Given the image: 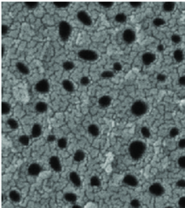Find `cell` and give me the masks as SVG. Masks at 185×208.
<instances>
[{
	"label": "cell",
	"mask_w": 185,
	"mask_h": 208,
	"mask_svg": "<svg viewBox=\"0 0 185 208\" xmlns=\"http://www.w3.org/2000/svg\"><path fill=\"white\" fill-rule=\"evenodd\" d=\"M178 165L181 169H185V155L179 157L178 160Z\"/></svg>",
	"instance_id": "74e56055"
},
{
	"label": "cell",
	"mask_w": 185,
	"mask_h": 208,
	"mask_svg": "<svg viewBox=\"0 0 185 208\" xmlns=\"http://www.w3.org/2000/svg\"><path fill=\"white\" fill-rule=\"evenodd\" d=\"M41 134H42V126H41L40 124L36 123V124H33V126L32 127V130H31L32 137L37 138V137H40Z\"/></svg>",
	"instance_id": "9a60e30c"
},
{
	"label": "cell",
	"mask_w": 185,
	"mask_h": 208,
	"mask_svg": "<svg viewBox=\"0 0 185 208\" xmlns=\"http://www.w3.org/2000/svg\"><path fill=\"white\" fill-rule=\"evenodd\" d=\"M178 205L179 208H185V196L180 197L178 201Z\"/></svg>",
	"instance_id": "7bdbcfd3"
},
{
	"label": "cell",
	"mask_w": 185,
	"mask_h": 208,
	"mask_svg": "<svg viewBox=\"0 0 185 208\" xmlns=\"http://www.w3.org/2000/svg\"><path fill=\"white\" fill-rule=\"evenodd\" d=\"M56 140H57V137H56L55 135H52V134H50L47 137V141L49 143H53Z\"/></svg>",
	"instance_id": "f907efd6"
},
{
	"label": "cell",
	"mask_w": 185,
	"mask_h": 208,
	"mask_svg": "<svg viewBox=\"0 0 185 208\" xmlns=\"http://www.w3.org/2000/svg\"><path fill=\"white\" fill-rule=\"evenodd\" d=\"M114 20L118 23H125L127 21V16L124 13H118L114 17Z\"/></svg>",
	"instance_id": "d4e9b609"
},
{
	"label": "cell",
	"mask_w": 185,
	"mask_h": 208,
	"mask_svg": "<svg viewBox=\"0 0 185 208\" xmlns=\"http://www.w3.org/2000/svg\"><path fill=\"white\" fill-rule=\"evenodd\" d=\"M178 147H179V149H185V138H182V139L179 140Z\"/></svg>",
	"instance_id": "681fc988"
},
{
	"label": "cell",
	"mask_w": 185,
	"mask_h": 208,
	"mask_svg": "<svg viewBox=\"0 0 185 208\" xmlns=\"http://www.w3.org/2000/svg\"><path fill=\"white\" fill-rule=\"evenodd\" d=\"M41 171H42V167L38 163H32L28 168V172L30 176H32V177L38 176Z\"/></svg>",
	"instance_id": "7c38bea8"
},
{
	"label": "cell",
	"mask_w": 185,
	"mask_h": 208,
	"mask_svg": "<svg viewBox=\"0 0 185 208\" xmlns=\"http://www.w3.org/2000/svg\"><path fill=\"white\" fill-rule=\"evenodd\" d=\"M72 33V27L66 21H62L59 24V36L61 40L66 42Z\"/></svg>",
	"instance_id": "3957f363"
},
{
	"label": "cell",
	"mask_w": 185,
	"mask_h": 208,
	"mask_svg": "<svg viewBox=\"0 0 185 208\" xmlns=\"http://www.w3.org/2000/svg\"><path fill=\"white\" fill-rule=\"evenodd\" d=\"M16 67L17 70L23 75H28L30 74V70H29L28 67L25 65L23 62H18L16 63Z\"/></svg>",
	"instance_id": "2e32d148"
},
{
	"label": "cell",
	"mask_w": 185,
	"mask_h": 208,
	"mask_svg": "<svg viewBox=\"0 0 185 208\" xmlns=\"http://www.w3.org/2000/svg\"><path fill=\"white\" fill-rule=\"evenodd\" d=\"M19 143L23 146H28L30 143V138L27 135H22L19 137Z\"/></svg>",
	"instance_id": "4dcf8cb0"
},
{
	"label": "cell",
	"mask_w": 185,
	"mask_h": 208,
	"mask_svg": "<svg viewBox=\"0 0 185 208\" xmlns=\"http://www.w3.org/2000/svg\"><path fill=\"white\" fill-rule=\"evenodd\" d=\"M62 85L63 89L66 91H68V92H72L73 90H75L74 84L72 83V81L69 80V79H64L62 82Z\"/></svg>",
	"instance_id": "ac0fdd59"
},
{
	"label": "cell",
	"mask_w": 185,
	"mask_h": 208,
	"mask_svg": "<svg viewBox=\"0 0 185 208\" xmlns=\"http://www.w3.org/2000/svg\"><path fill=\"white\" fill-rule=\"evenodd\" d=\"M113 76H114V74L112 71H103L101 74V77L103 79H111L113 78Z\"/></svg>",
	"instance_id": "e575fe53"
},
{
	"label": "cell",
	"mask_w": 185,
	"mask_h": 208,
	"mask_svg": "<svg viewBox=\"0 0 185 208\" xmlns=\"http://www.w3.org/2000/svg\"><path fill=\"white\" fill-rule=\"evenodd\" d=\"M155 60H156V56L154 53L145 52L142 56V62L145 66L151 65L153 62H155Z\"/></svg>",
	"instance_id": "8fae6325"
},
{
	"label": "cell",
	"mask_w": 185,
	"mask_h": 208,
	"mask_svg": "<svg viewBox=\"0 0 185 208\" xmlns=\"http://www.w3.org/2000/svg\"><path fill=\"white\" fill-rule=\"evenodd\" d=\"M131 206L132 208H139L141 206V202L138 199H133L131 200Z\"/></svg>",
	"instance_id": "ab89813d"
},
{
	"label": "cell",
	"mask_w": 185,
	"mask_h": 208,
	"mask_svg": "<svg viewBox=\"0 0 185 208\" xmlns=\"http://www.w3.org/2000/svg\"><path fill=\"white\" fill-rule=\"evenodd\" d=\"M50 85L47 79H41L35 84V90L40 94H46L50 91Z\"/></svg>",
	"instance_id": "8992f818"
},
{
	"label": "cell",
	"mask_w": 185,
	"mask_h": 208,
	"mask_svg": "<svg viewBox=\"0 0 185 208\" xmlns=\"http://www.w3.org/2000/svg\"><path fill=\"white\" fill-rule=\"evenodd\" d=\"M77 18L83 25L91 26L92 24V19L91 16L85 10H80L77 13Z\"/></svg>",
	"instance_id": "ba28073f"
},
{
	"label": "cell",
	"mask_w": 185,
	"mask_h": 208,
	"mask_svg": "<svg viewBox=\"0 0 185 208\" xmlns=\"http://www.w3.org/2000/svg\"><path fill=\"white\" fill-rule=\"evenodd\" d=\"M148 107L147 103L142 100H138L132 103L131 111L132 114L136 117H141L148 112Z\"/></svg>",
	"instance_id": "7a4b0ae2"
},
{
	"label": "cell",
	"mask_w": 185,
	"mask_h": 208,
	"mask_svg": "<svg viewBox=\"0 0 185 208\" xmlns=\"http://www.w3.org/2000/svg\"><path fill=\"white\" fill-rule=\"evenodd\" d=\"M74 63L72 62H70V61H67V62H64L62 63V68L64 70L66 71H71L72 69L74 68Z\"/></svg>",
	"instance_id": "f546056e"
},
{
	"label": "cell",
	"mask_w": 185,
	"mask_h": 208,
	"mask_svg": "<svg viewBox=\"0 0 185 208\" xmlns=\"http://www.w3.org/2000/svg\"><path fill=\"white\" fill-rule=\"evenodd\" d=\"M111 103H112V98L111 96H107V95L101 96L98 100V104L102 108H108L111 105Z\"/></svg>",
	"instance_id": "5bb4252c"
},
{
	"label": "cell",
	"mask_w": 185,
	"mask_h": 208,
	"mask_svg": "<svg viewBox=\"0 0 185 208\" xmlns=\"http://www.w3.org/2000/svg\"><path fill=\"white\" fill-rule=\"evenodd\" d=\"M156 79L159 82H165L166 80V75L164 74H157Z\"/></svg>",
	"instance_id": "f6af8a7d"
},
{
	"label": "cell",
	"mask_w": 185,
	"mask_h": 208,
	"mask_svg": "<svg viewBox=\"0 0 185 208\" xmlns=\"http://www.w3.org/2000/svg\"><path fill=\"white\" fill-rule=\"evenodd\" d=\"M9 33V27L5 24L2 25V34L6 35Z\"/></svg>",
	"instance_id": "c3c4849f"
},
{
	"label": "cell",
	"mask_w": 185,
	"mask_h": 208,
	"mask_svg": "<svg viewBox=\"0 0 185 208\" xmlns=\"http://www.w3.org/2000/svg\"><path fill=\"white\" fill-rule=\"evenodd\" d=\"M7 124H8V126H9L10 129H12V130H16V129L19 128V124H18V122L16 121L15 119H9L7 120Z\"/></svg>",
	"instance_id": "484cf974"
},
{
	"label": "cell",
	"mask_w": 185,
	"mask_h": 208,
	"mask_svg": "<svg viewBox=\"0 0 185 208\" xmlns=\"http://www.w3.org/2000/svg\"><path fill=\"white\" fill-rule=\"evenodd\" d=\"M90 183L92 187L101 186V180L98 176H92L90 179Z\"/></svg>",
	"instance_id": "f1b7e54d"
},
{
	"label": "cell",
	"mask_w": 185,
	"mask_h": 208,
	"mask_svg": "<svg viewBox=\"0 0 185 208\" xmlns=\"http://www.w3.org/2000/svg\"><path fill=\"white\" fill-rule=\"evenodd\" d=\"M78 56L83 61L86 62H96L99 58L98 54L92 50H81L78 53Z\"/></svg>",
	"instance_id": "277c9868"
},
{
	"label": "cell",
	"mask_w": 185,
	"mask_h": 208,
	"mask_svg": "<svg viewBox=\"0 0 185 208\" xmlns=\"http://www.w3.org/2000/svg\"><path fill=\"white\" fill-rule=\"evenodd\" d=\"M69 180L72 183L73 186L77 187V188H79L81 186V178L79 177V175L75 171H71L69 173Z\"/></svg>",
	"instance_id": "4fadbf2b"
},
{
	"label": "cell",
	"mask_w": 185,
	"mask_h": 208,
	"mask_svg": "<svg viewBox=\"0 0 185 208\" xmlns=\"http://www.w3.org/2000/svg\"><path fill=\"white\" fill-rule=\"evenodd\" d=\"M90 82H91V80H90V79H89V77H87V76H84V77H82V78L80 79V84H81L82 85L86 86V85L90 84Z\"/></svg>",
	"instance_id": "b9f144b4"
},
{
	"label": "cell",
	"mask_w": 185,
	"mask_h": 208,
	"mask_svg": "<svg viewBox=\"0 0 185 208\" xmlns=\"http://www.w3.org/2000/svg\"><path fill=\"white\" fill-rule=\"evenodd\" d=\"M64 200H66L67 202L68 203H72V204H74L77 200H78V197H77V195L74 194L72 192H68L64 195Z\"/></svg>",
	"instance_id": "603a6c76"
},
{
	"label": "cell",
	"mask_w": 185,
	"mask_h": 208,
	"mask_svg": "<svg viewBox=\"0 0 185 208\" xmlns=\"http://www.w3.org/2000/svg\"><path fill=\"white\" fill-rule=\"evenodd\" d=\"M3 53H4V47L2 46V56H3Z\"/></svg>",
	"instance_id": "9f6ffc18"
},
{
	"label": "cell",
	"mask_w": 185,
	"mask_h": 208,
	"mask_svg": "<svg viewBox=\"0 0 185 208\" xmlns=\"http://www.w3.org/2000/svg\"><path fill=\"white\" fill-rule=\"evenodd\" d=\"M57 146L61 149H66L68 146V139L66 137H61L57 140Z\"/></svg>",
	"instance_id": "4316f807"
},
{
	"label": "cell",
	"mask_w": 185,
	"mask_h": 208,
	"mask_svg": "<svg viewBox=\"0 0 185 208\" xmlns=\"http://www.w3.org/2000/svg\"><path fill=\"white\" fill-rule=\"evenodd\" d=\"M164 208H174L173 206H172V205H167V206H166V207Z\"/></svg>",
	"instance_id": "6f0895ef"
},
{
	"label": "cell",
	"mask_w": 185,
	"mask_h": 208,
	"mask_svg": "<svg viewBox=\"0 0 185 208\" xmlns=\"http://www.w3.org/2000/svg\"><path fill=\"white\" fill-rule=\"evenodd\" d=\"M178 135H179V130L177 127H173V128H172L171 130H170L169 136L171 137L174 138V137H178Z\"/></svg>",
	"instance_id": "8d00e7d4"
},
{
	"label": "cell",
	"mask_w": 185,
	"mask_h": 208,
	"mask_svg": "<svg viewBox=\"0 0 185 208\" xmlns=\"http://www.w3.org/2000/svg\"><path fill=\"white\" fill-rule=\"evenodd\" d=\"M146 149H147V146L145 143L142 141H133L129 146L128 151L132 160H138L144 155Z\"/></svg>",
	"instance_id": "6da1fadb"
},
{
	"label": "cell",
	"mask_w": 185,
	"mask_h": 208,
	"mask_svg": "<svg viewBox=\"0 0 185 208\" xmlns=\"http://www.w3.org/2000/svg\"><path fill=\"white\" fill-rule=\"evenodd\" d=\"M157 50H158V51L161 52V51H163V50H165V47H164L163 44H159V45L157 46Z\"/></svg>",
	"instance_id": "db71d44e"
},
{
	"label": "cell",
	"mask_w": 185,
	"mask_h": 208,
	"mask_svg": "<svg viewBox=\"0 0 185 208\" xmlns=\"http://www.w3.org/2000/svg\"><path fill=\"white\" fill-rule=\"evenodd\" d=\"M148 192L150 193L152 195L160 197L162 196L166 192L165 187L160 183H154L151 184L148 188Z\"/></svg>",
	"instance_id": "5b68a950"
},
{
	"label": "cell",
	"mask_w": 185,
	"mask_h": 208,
	"mask_svg": "<svg viewBox=\"0 0 185 208\" xmlns=\"http://www.w3.org/2000/svg\"><path fill=\"white\" fill-rule=\"evenodd\" d=\"M130 4V6L132 7V8H134V9H137V8H139V7L142 6V2H130L129 3Z\"/></svg>",
	"instance_id": "7dc6e473"
},
{
	"label": "cell",
	"mask_w": 185,
	"mask_h": 208,
	"mask_svg": "<svg viewBox=\"0 0 185 208\" xmlns=\"http://www.w3.org/2000/svg\"><path fill=\"white\" fill-rule=\"evenodd\" d=\"M88 132L91 135L92 137H98L100 134V129L97 124H91L88 126Z\"/></svg>",
	"instance_id": "44dd1931"
},
{
	"label": "cell",
	"mask_w": 185,
	"mask_h": 208,
	"mask_svg": "<svg viewBox=\"0 0 185 208\" xmlns=\"http://www.w3.org/2000/svg\"><path fill=\"white\" fill-rule=\"evenodd\" d=\"M49 165H50V168L56 172H61L62 170V165L59 157H57L56 155L50 157V160H49Z\"/></svg>",
	"instance_id": "9c48e42d"
},
{
	"label": "cell",
	"mask_w": 185,
	"mask_h": 208,
	"mask_svg": "<svg viewBox=\"0 0 185 208\" xmlns=\"http://www.w3.org/2000/svg\"><path fill=\"white\" fill-rule=\"evenodd\" d=\"M85 159V153L82 149L76 150L73 155V160L76 162H82Z\"/></svg>",
	"instance_id": "7402d4cb"
},
{
	"label": "cell",
	"mask_w": 185,
	"mask_h": 208,
	"mask_svg": "<svg viewBox=\"0 0 185 208\" xmlns=\"http://www.w3.org/2000/svg\"><path fill=\"white\" fill-rule=\"evenodd\" d=\"M178 84H180L181 86H185V75L181 76V77L178 79Z\"/></svg>",
	"instance_id": "816d5d0a"
},
{
	"label": "cell",
	"mask_w": 185,
	"mask_h": 208,
	"mask_svg": "<svg viewBox=\"0 0 185 208\" xmlns=\"http://www.w3.org/2000/svg\"><path fill=\"white\" fill-rule=\"evenodd\" d=\"M176 7L174 2H165L162 4V9L165 12H172Z\"/></svg>",
	"instance_id": "cb8c5ba5"
},
{
	"label": "cell",
	"mask_w": 185,
	"mask_h": 208,
	"mask_svg": "<svg viewBox=\"0 0 185 208\" xmlns=\"http://www.w3.org/2000/svg\"><path fill=\"white\" fill-rule=\"evenodd\" d=\"M153 24L155 27H161V26H163L166 24V21L162 18H160V17H158V18H155L153 21Z\"/></svg>",
	"instance_id": "836d02e7"
},
{
	"label": "cell",
	"mask_w": 185,
	"mask_h": 208,
	"mask_svg": "<svg viewBox=\"0 0 185 208\" xmlns=\"http://www.w3.org/2000/svg\"><path fill=\"white\" fill-rule=\"evenodd\" d=\"M99 5L102 7H103L105 9H108L113 5V2H99Z\"/></svg>",
	"instance_id": "60d3db41"
},
{
	"label": "cell",
	"mask_w": 185,
	"mask_h": 208,
	"mask_svg": "<svg viewBox=\"0 0 185 208\" xmlns=\"http://www.w3.org/2000/svg\"><path fill=\"white\" fill-rule=\"evenodd\" d=\"M2 114L4 115L9 114L11 110V107H10V104L7 102H3L2 103Z\"/></svg>",
	"instance_id": "83f0119b"
},
{
	"label": "cell",
	"mask_w": 185,
	"mask_h": 208,
	"mask_svg": "<svg viewBox=\"0 0 185 208\" xmlns=\"http://www.w3.org/2000/svg\"><path fill=\"white\" fill-rule=\"evenodd\" d=\"M136 33L134 30H132V28H127L125 31L123 32L122 38L124 42L126 43H134L136 40Z\"/></svg>",
	"instance_id": "52a82bcc"
},
{
	"label": "cell",
	"mask_w": 185,
	"mask_h": 208,
	"mask_svg": "<svg viewBox=\"0 0 185 208\" xmlns=\"http://www.w3.org/2000/svg\"><path fill=\"white\" fill-rule=\"evenodd\" d=\"M9 197H10V200L14 203H19L22 200V195L17 190H10L9 193Z\"/></svg>",
	"instance_id": "e0dca14e"
},
{
	"label": "cell",
	"mask_w": 185,
	"mask_h": 208,
	"mask_svg": "<svg viewBox=\"0 0 185 208\" xmlns=\"http://www.w3.org/2000/svg\"><path fill=\"white\" fill-rule=\"evenodd\" d=\"M53 5L57 7L58 9H63V8H67L70 5L69 2H53Z\"/></svg>",
	"instance_id": "d6a6232c"
},
{
	"label": "cell",
	"mask_w": 185,
	"mask_h": 208,
	"mask_svg": "<svg viewBox=\"0 0 185 208\" xmlns=\"http://www.w3.org/2000/svg\"><path fill=\"white\" fill-rule=\"evenodd\" d=\"M84 208H98V207H97V205H96L95 203H93V202H89V203H87V204L85 205V206Z\"/></svg>",
	"instance_id": "f5cc1de1"
},
{
	"label": "cell",
	"mask_w": 185,
	"mask_h": 208,
	"mask_svg": "<svg viewBox=\"0 0 185 208\" xmlns=\"http://www.w3.org/2000/svg\"><path fill=\"white\" fill-rule=\"evenodd\" d=\"M123 183H125L126 185H127V186L136 188V187L138 186L139 181H138V177L134 176V175L127 174V175H126V176L124 177V178H123Z\"/></svg>",
	"instance_id": "30bf717a"
},
{
	"label": "cell",
	"mask_w": 185,
	"mask_h": 208,
	"mask_svg": "<svg viewBox=\"0 0 185 208\" xmlns=\"http://www.w3.org/2000/svg\"><path fill=\"white\" fill-rule=\"evenodd\" d=\"M140 131H141L142 136L144 137V138H149V137H151V131L147 126H142V127L141 128Z\"/></svg>",
	"instance_id": "1f68e13d"
},
{
	"label": "cell",
	"mask_w": 185,
	"mask_h": 208,
	"mask_svg": "<svg viewBox=\"0 0 185 208\" xmlns=\"http://www.w3.org/2000/svg\"><path fill=\"white\" fill-rule=\"evenodd\" d=\"M176 185L180 188V189H184L185 188V179H179L177 183H176Z\"/></svg>",
	"instance_id": "bcb514c9"
},
{
	"label": "cell",
	"mask_w": 185,
	"mask_h": 208,
	"mask_svg": "<svg viewBox=\"0 0 185 208\" xmlns=\"http://www.w3.org/2000/svg\"><path fill=\"white\" fill-rule=\"evenodd\" d=\"M25 6L29 9H36L38 6V2H25Z\"/></svg>",
	"instance_id": "d590c367"
},
{
	"label": "cell",
	"mask_w": 185,
	"mask_h": 208,
	"mask_svg": "<svg viewBox=\"0 0 185 208\" xmlns=\"http://www.w3.org/2000/svg\"><path fill=\"white\" fill-rule=\"evenodd\" d=\"M71 208H83V207H82L81 205H72V207Z\"/></svg>",
	"instance_id": "11a10c76"
},
{
	"label": "cell",
	"mask_w": 185,
	"mask_h": 208,
	"mask_svg": "<svg viewBox=\"0 0 185 208\" xmlns=\"http://www.w3.org/2000/svg\"><path fill=\"white\" fill-rule=\"evenodd\" d=\"M48 105L44 102H38L35 104V111L38 114H44L47 111Z\"/></svg>",
	"instance_id": "d6986e66"
},
{
	"label": "cell",
	"mask_w": 185,
	"mask_h": 208,
	"mask_svg": "<svg viewBox=\"0 0 185 208\" xmlns=\"http://www.w3.org/2000/svg\"><path fill=\"white\" fill-rule=\"evenodd\" d=\"M113 70L116 72H119V71H121L122 70V64L120 63V62H114L113 63Z\"/></svg>",
	"instance_id": "ee69618b"
},
{
	"label": "cell",
	"mask_w": 185,
	"mask_h": 208,
	"mask_svg": "<svg viewBox=\"0 0 185 208\" xmlns=\"http://www.w3.org/2000/svg\"><path fill=\"white\" fill-rule=\"evenodd\" d=\"M171 39L172 41V43H179L182 40V38H181V36L178 34H172V37H171Z\"/></svg>",
	"instance_id": "f35d334b"
},
{
	"label": "cell",
	"mask_w": 185,
	"mask_h": 208,
	"mask_svg": "<svg viewBox=\"0 0 185 208\" xmlns=\"http://www.w3.org/2000/svg\"><path fill=\"white\" fill-rule=\"evenodd\" d=\"M173 58L177 62H182L184 60V53L181 49H177L173 52Z\"/></svg>",
	"instance_id": "ffe728a7"
}]
</instances>
